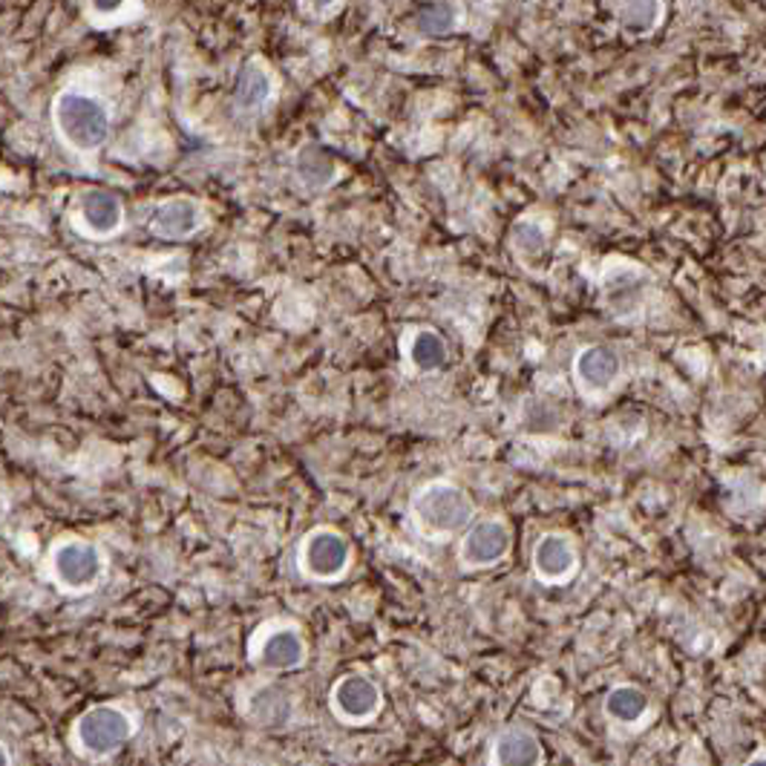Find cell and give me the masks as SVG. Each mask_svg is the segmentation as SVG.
Listing matches in <instances>:
<instances>
[{
  "instance_id": "12",
  "label": "cell",
  "mask_w": 766,
  "mask_h": 766,
  "mask_svg": "<svg viewBox=\"0 0 766 766\" xmlns=\"http://www.w3.org/2000/svg\"><path fill=\"white\" fill-rule=\"evenodd\" d=\"M81 219L96 237H107V234L121 228L125 208H121L119 196H112L110 190L92 188L81 196Z\"/></svg>"
},
{
  "instance_id": "19",
  "label": "cell",
  "mask_w": 766,
  "mask_h": 766,
  "mask_svg": "<svg viewBox=\"0 0 766 766\" xmlns=\"http://www.w3.org/2000/svg\"><path fill=\"white\" fill-rule=\"evenodd\" d=\"M248 711H252V718L259 720V724L279 726L288 718L292 706H288V697L283 695V689H277V686H263V689H257L252 695Z\"/></svg>"
},
{
  "instance_id": "23",
  "label": "cell",
  "mask_w": 766,
  "mask_h": 766,
  "mask_svg": "<svg viewBox=\"0 0 766 766\" xmlns=\"http://www.w3.org/2000/svg\"><path fill=\"white\" fill-rule=\"evenodd\" d=\"M90 7L96 14H112L125 7V0H90Z\"/></svg>"
},
{
  "instance_id": "9",
  "label": "cell",
  "mask_w": 766,
  "mask_h": 766,
  "mask_svg": "<svg viewBox=\"0 0 766 766\" xmlns=\"http://www.w3.org/2000/svg\"><path fill=\"white\" fill-rule=\"evenodd\" d=\"M577 568V548L562 533H548L533 548V571L544 582H562Z\"/></svg>"
},
{
  "instance_id": "13",
  "label": "cell",
  "mask_w": 766,
  "mask_h": 766,
  "mask_svg": "<svg viewBox=\"0 0 766 766\" xmlns=\"http://www.w3.org/2000/svg\"><path fill=\"white\" fill-rule=\"evenodd\" d=\"M495 766H539L542 764V744L528 729H504L493 744Z\"/></svg>"
},
{
  "instance_id": "18",
  "label": "cell",
  "mask_w": 766,
  "mask_h": 766,
  "mask_svg": "<svg viewBox=\"0 0 766 766\" xmlns=\"http://www.w3.org/2000/svg\"><path fill=\"white\" fill-rule=\"evenodd\" d=\"M459 23V7L453 0H424L415 9V27L424 36H446Z\"/></svg>"
},
{
  "instance_id": "4",
  "label": "cell",
  "mask_w": 766,
  "mask_h": 766,
  "mask_svg": "<svg viewBox=\"0 0 766 766\" xmlns=\"http://www.w3.org/2000/svg\"><path fill=\"white\" fill-rule=\"evenodd\" d=\"M101 573H105V557L92 542L70 539L52 551V577L67 591H90L92 586H98Z\"/></svg>"
},
{
  "instance_id": "26",
  "label": "cell",
  "mask_w": 766,
  "mask_h": 766,
  "mask_svg": "<svg viewBox=\"0 0 766 766\" xmlns=\"http://www.w3.org/2000/svg\"><path fill=\"white\" fill-rule=\"evenodd\" d=\"M749 766H766V758H755V760H749Z\"/></svg>"
},
{
  "instance_id": "16",
  "label": "cell",
  "mask_w": 766,
  "mask_h": 766,
  "mask_svg": "<svg viewBox=\"0 0 766 766\" xmlns=\"http://www.w3.org/2000/svg\"><path fill=\"white\" fill-rule=\"evenodd\" d=\"M297 176L306 181L308 188H326L337 176V161L323 147L306 145L297 156Z\"/></svg>"
},
{
  "instance_id": "6",
  "label": "cell",
  "mask_w": 766,
  "mask_h": 766,
  "mask_svg": "<svg viewBox=\"0 0 766 766\" xmlns=\"http://www.w3.org/2000/svg\"><path fill=\"white\" fill-rule=\"evenodd\" d=\"M332 709L346 724H366L381 711V689L363 675H348L332 689Z\"/></svg>"
},
{
  "instance_id": "1",
  "label": "cell",
  "mask_w": 766,
  "mask_h": 766,
  "mask_svg": "<svg viewBox=\"0 0 766 766\" xmlns=\"http://www.w3.org/2000/svg\"><path fill=\"white\" fill-rule=\"evenodd\" d=\"M56 130L78 154H96L110 136V107L85 92H61L52 105Z\"/></svg>"
},
{
  "instance_id": "22",
  "label": "cell",
  "mask_w": 766,
  "mask_h": 766,
  "mask_svg": "<svg viewBox=\"0 0 766 766\" xmlns=\"http://www.w3.org/2000/svg\"><path fill=\"white\" fill-rule=\"evenodd\" d=\"M515 252L522 254V257H530L537 259L542 257L544 248H548V243H544V234L537 228V225H519L515 228Z\"/></svg>"
},
{
  "instance_id": "14",
  "label": "cell",
  "mask_w": 766,
  "mask_h": 766,
  "mask_svg": "<svg viewBox=\"0 0 766 766\" xmlns=\"http://www.w3.org/2000/svg\"><path fill=\"white\" fill-rule=\"evenodd\" d=\"M274 96V81L268 76L265 67H259L257 61H248L239 70L237 76V87H234V105L239 107L243 112H254L263 110Z\"/></svg>"
},
{
  "instance_id": "10",
  "label": "cell",
  "mask_w": 766,
  "mask_h": 766,
  "mask_svg": "<svg viewBox=\"0 0 766 766\" xmlns=\"http://www.w3.org/2000/svg\"><path fill=\"white\" fill-rule=\"evenodd\" d=\"M257 660L268 671H292L306 662V642L294 628H279L263 640Z\"/></svg>"
},
{
  "instance_id": "21",
  "label": "cell",
  "mask_w": 766,
  "mask_h": 766,
  "mask_svg": "<svg viewBox=\"0 0 766 766\" xmlns=\"http://www.w3.org/2000/svg\"><path fill=\"white\" fill-rule=\"evenodd\" d=\"M410 357L421 372L441 370L446 361V346H444V341H441V335H435V332L424 328V332H419V335L412 337Z\"/></svg>"
},
{
  "instance_id": "3",
  "label": "cell",
  "mask_w": 766,
  "mask_h": 766,
  "mask_svg": "<svg viewBox=\"0 0 766 766\" xmlns=\"http://www.w3.org/2000/svg\"><path fill=\"white\" fill-rule=\"evenodd\" d=\"M132 729H136L132 718L119 706H92L78 718L76 740L81 753L92 758H107L130 740Z\"/></svg>"
},
{
  "instance_id": "25",
  "label": "cell",
  "mask_w": 766,
  "mask_h": 766,
  "mask_svg": "<svg viewBox=\"0 0 766 766\" xmlns=\"http://www.w3.org/2000/svg\"><path fill=\"white\" fill-rule=\"evenodd\" d=\"M0 766H12V760H9V753L0 746Z\"/></svg>"
},
{
  "instance_id": "2",
  "label": "cell",
  "mask_w": 766,
  "mask_h": 766,
  "mask_svg": "<svg viewBox=\"0 0 766 766\" xmlns=\"http://www.w3.org/2000/svg\"><path fill=\"white\" fill-rule=\"evenodd\" d=\"M473 499L450 481H432L412 495V519L432 539L461 533L473 522Z\"/></svg>"
},
{
  "instance_id": "17",
  "label": "cell",
  "mask_w": 766,
  "mask_h": 766,
  "mask_svg": "<svg viewBox=\"0 0 766 766\" xmlns=\"http://www.w3.org/2000/svg\"><path fill=\"white\" fill-rule=\"evenodd\" d=\"M606 711L608 718L617 720V724H640L642 715L648 711L646 691L637 689V686H617V689L608 691Z\"/></svg>"
},
{
  "instance_id": "24",
  "label": "cell",
  "mask_w": 766,
  "mask_h": 766,
  "mask_svg": "<svg viewBox=\"0 0 766 766\" xmlns=\"http://www.w3.org/2000/svg\"><path fill=\"white\" fill-rule=\"evenodd\" d=\"M306 3L314 9V12H326V9L335 7L337 0H306Z\"/></svg>"
},
{
  "instance_id": "5",
  "label": "cell",
  "mask_w": 766,
  "mask_h": 766,
  "mask_svg": "<svg viewBox=\"0 0 766 766\" xmlns=\"http://www.w3.org/2000/svg\"><path fill=\"white\" fill-rule=\"evenodd\" d=\"M348 557H352L348 542L337 530H314L303 544V571L312 579L328 582V579H337L346 571Z\"/></svg>"
},
{
  "instance_id": "7",
  "label": "cell",
  "mask_w": 766,
  "mask_h": 766,
  "mask_svg": "<svg viewBox=\"0 0 766 766\" xmlns=\"http://www.w3.org/2000/svg\"><path fill=\"white\" fill-rule=\"evenodd\" d=\"M510 528L502 519H488L468 530L461 542V559L470 568H488V564L502 562L510 551Z\"/></svg>"
},
{
  "instance_id": "20",
  "label": "cell",
  "mask_w": 766,
  "mask_h": 766,
  "mask_svg": "<svg viewBox=\"0 0 766 766\" xmlns=\"http://www.w3.org/2000/svg\"><path fill=\"white\" fill-rule=\"evenodd\" d=\"M662 14V3L660 0H626L620 9V21L622 29L635 32V36H646L651 29L657 27Z\"/></svg>"
},
{
  "instance_id": "15",
  "label": "cell",
  "mask_w": 766,
  "mask_h": 766,
  "mask_svg": "<svg viewBox=\"0 0 766 766\" xmlns=\"http://www.w3.org/2000/svg\"><path fill=\"white\" fill-rule=\"evenodd\" d=\"M646 277L631 268H613L606 277V299L617 314H631L642 299Z\"/></svg>"
},
{
  "instance_id": "11",
  "label": "cell",
  "mask_w": 766,
  "mask_h": 766,
  "mask_svg": "<svg viewBox=\"0 0 766 766\" xmlns=\"http://www.w3.org/2000/svg\"><path fill=\"white\" fill-rule=\"evenodd\" d=\"M620 355L608 346H591L586 352H579L577 357V377L579 383L591 392H602L613 386V381L620 377Z\"/></svg>"
},
{
  "instance_id": "8",
  "label": "cell",
  "mask_w": 766,
  "mask_h": 766,
  "mask_svg": "<svg viewBox=\"0 0 766 766\" xmlns=\"http://www.w3.org/2000/svg\"><path fill=\"white\" fill-rule=\"evenodd\" d=\"M147 225L161 239H188L203 225V208L190 196H174L154 210Z\"/></svg>"
}]
</instances>
